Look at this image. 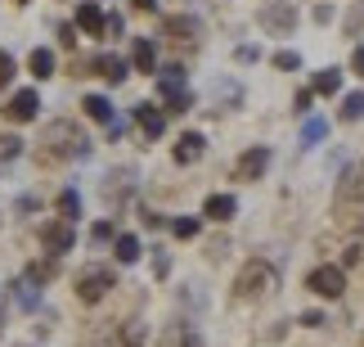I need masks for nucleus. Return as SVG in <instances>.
Returning a JSON list of instances; mask_svg holds the SVG:
<instances>
[{
    "mask_svg": "<svg viewBox=\"0 0 364 347\" xmlns=\"http://www.w3.org/2000/svg\"><path fill=\"white\" fill-rule=\"evenodd\" d=\"M41 162H73V158H86L90 154V140H86V131L77 127V122H50L46 131H41Z\"/></svg>",
    "mask_w": 364,
    "mask_h": 347,
    "instance_id": "f257e3e1",
    "label": "nucleus"
},
{
    "mask_svg": "<svg viewBox=\"0 0 364 347\" xmlns=\"http://www.w3.org/2000/svg\"><path fill=\"white\" fill-rule=\"evenodd\" d=\"M333 217H338V226L364 230V162L360 167H346L342 185H338V199H333Z\"/></svg>",
    "mask_w": 364,
    "mask_h": 347,
    "instance_id": "f03ea898",
    "label": "nucleus"
},
{
    "mask_svg": "<svg viewBox=\"0 0 364 347\" xmlns=\"http://www.w3.org/2000/svg\"><path fill=\"white\" fill-rule=\"evenodd\" d=\"M270 289H279V271L265 257L243 261L239 275H234V302H257V298L270 294Z\"/></svg>",
    "mask_w": 364,
    "mask_h": 347,
    "instance_id": "7ed1b4c3",
    "label": "nucleus"
},
{
    "mask_svg": "<svg viewBox=\"0 0 364 347\" xmlns=\"http://www.w3.org/2000/svg\"><path fill=\"white\" fill-rule=\"evenodd\" d=\"M113 289H117L113 266H86V271L77 275V298H81V302H104Z\"/></svg>",
    "mask_w": 364,
    "mask_h": 347,
    "instance_id": "20e7f679",
    "label": "nucleus"
},
{
    "mask_svg": "<svg viewBox=\"0 0 364 347\" xmlns=\"http://www.w3.org/2000/svg\"><path fill=\"white\" fill-rule=\"evenodd\" d=\"M306 289H311L315 298H342L346 294V271L342 266H315L306 275Z\"/></svg>",
    "mask_w": 364,
    "mask_h": 347,
    "instance_id": "39448f33",
    "label": "nucleus"
},
{
    "mask_svg": "<svg viewBox=\"0 0 364 347\" xmlns=\"http://www.w3.org/2000/svg\"><path fill=\"white\" fill-rule=\"evenodd\" d=\"M270 149L265 145H252V149H243L239 158H234V180H261L265 172H270Z\"/></svg>",
    "mask_w": 364,
    "mask_h": 347,
    "instance_id": "423d86ee",
    "label": "nucleus"
},
{
    "mask_svg": "<svg viewBox=\"0 0 364 347\" xmlns=\"http://www.w3.org/2000/svg\"><path fill=\"white\" fill-rule=\"evenodd\" d=\"M41 244H46V253H50V257H63V253H73V244H77V230H73V221H50V226L41 230Z\"/></svg>",
    "mask_w": 364,
    "mask_h": 347,
    "instance_id": "0eeeda50",
    "label": "nucleus"
},
{
    "mask_svg": "<svg viewBox=\"0 0 364 347\" xmlns=\"http://www.w3.org/2000/svg\"><path fill=\"white\" fill-rule=\"evenodd\" d=\"M162 36H171L176 46H193V41L203 36V23L193 19V14H176V19L162 23Z\"/></svg>",
    "mask_w": 364,
    "mask_h": 347,
    "instance_id": "6e6552de",
    "label": "nucleus"
},
{
    "mask_svg": "<svg viewBox=\"0 0 364 347\" xmlns=\"http://www.w3.org/2000/svg\"><path fill=\"white\" fill-rule=\"evenodd\" d=\"M261 27H265V32L288 36L292 27H297V9H292V5H279V0H274V5H265V9H261Z\"/></svg>",
    "mask_w": 364,
    "mask_h": 347,
    "instance_id": "1a4fd4ad",
    "label": "nucleus"
},
{
    "mask_svg": "<svg viewBox=\"0 0 364 347\" xmlns=\"http://www.w3.org/2000/svg\"><path fill=\"white\" fill-rule=\"evenodd\" d=\"M41 113V95L36 90H14L9 104H5V118L9 122H32Z\"/></svg>",
    "mask_w": 364,
    "mask_h": 347,
    "instance_id": "9d476101",
    "label": "nucleus"
},
{
    "mask_svg": "<svg viewBox=\"0 0 364 347\" xmlns=\"http://www.w3.org/2000/svg\"><path fill=\"white\" fill-rule=\"evenodd\" d=\"M203 154H207V135H203V131H185V135L176 140V149H171V158L180 162V167H189V162H198Z\"/></svg>",
    "mask_w": 364,
    "mask_h": 347,
    "instance_id": "9b49d317",
    "label": "nucleus"
},
{
    "mask_svg": "<svg viewBox=\"0 0 364 347\" xmlns=\"http://www.w3.org/2000/svg\"><path fill=\"white\" fill-rule=\"evenodd\" d=\"M162 347H203V334L193 321H171L162 329Z\"/></svg>",
    "mask_w": 364,
    "mask_h": 347,
    "instance_id": "f8f14e48",
    "label": "nucleus"
},
{
    "mask_svg": "<svg viewBox=\"0 0 364 347\" xmlns=\"http://www.w3.org/2000/svg\"><path fill=\"white\" fill-rule=\"evenodd\" d=\"M131 118L139 122L144 140H158V135L166 131V113H162V108H153V104H135V108H131Z\"/></svg>",
    "mask_w": 364,
    "mask_h": 347,
    "instance_id": "ddd939ff",
    "label": "nucleus"
},
{
    "mask_svg": "<svg viewBox=\"0 0 364 347\" xmlns=\"http://www.w3.org/2000/svg\"><path fill=\"white\" fill-rule=\"evenodd\" d=\"M203 217H207V221H220V226H225V221L239 217V199H234V194H212V199L203 203Z\"/></svg>",
    "mask_w": 364,
    "mask_h": 347,
    "instance_id": "4468645a",
    "label": "nucleus"
},
{
    "mask_svg": "<svg viewBox=\"0 0 364 347\" xmlns=\"http://www.w3.org/2000/svg\"><path fill=\"white\" fill-rule=\"evenodd\" d=\"M104 19H108V14L95 5V0H81V9H77V27H81L86 36H104Z\"/></svg>",
    "mask_w": 364,
    "mask_h": 347,
    "instance_id": "2eb2a0df",
    "label": "nucleus"
},
{
    "mask_svg": "<svg viewBox=\"0 0 364 347\" xmlns=\"http://www.w3.org/2000/svg\"><path fill=\"white\" fill-rule=\"evenodd\" d=\"M131 68L135 73H158V46H153L149 36H139L131 46Z\"/></svg>",
    "mask_w": 364,
    "mask_h": 347,
    "instance_id": "dca6fc26",
    "label": "nucleus"
},
{
    "mask_svg": "<svg viewBox=\"0 0 364 347\" xmlns=\"http://www.w3.org/2000/svg\"><path fill=\"white\" fill-rule=\"evenodd\" d=\"M90 68H95V73H100L104 81H113V86H117V81H126V73H131V63L117 59V54H100V59H95Z\"/></svg>",
    "mask_w": 364,
    "mask_h": 347,
    "instance_id": "f3484780",
    "label": "nucleus"
},
{
    "mask_svg": "<svg viewBox=\"0 0 364 347\" xmlns=\"http://www.w3.org/2000/svg\"><path fill=\"white\" fill-rule=\"evenodd\" d=\"M27 73H32L36 81H50V77H54V50L36 46L32 54H27Z\"/></svg>",
    "mask_w": 364,
    "mask_h": 347,
    "instance_id": "a211bd4d",
    "label": "nucleus"
},
{
    "mask_svg": "<svg viewBox=\"0 0 364 347\" xmlns=\"http://www.w3.org/2000/svg\"><path fill=\"white\" fill-rule=\"evenodd\" d=\"M108 347H144V325H139V321H122L117 334L108 338Z\"/></svg>",
    "mask_w": 364,
    "mask_h": 347,
    "instance_id": "6ab92c4d",
    "label": "nucleus"
},
{
    "mask_svg": "<svg viewBox=\"0 0 364 347\" xmlns=\"http://www.w3.org/2000/svg\"><path fill=\"white\" fill-rule=\"evenodd\" d=\"M311 90H315V95H338V90H342V68H324V73H315Z\"/></svg>",
    "mask_w": 364,
    "mask_h": 347,
    "instance_id": "aec40b11",
    "label": "nucleus"
},
{
    "mask_svg": "<svg viewBox=\"0 0 364 347\" xmlns=\"http://www.w3.org/2000/svg\"><path fill=\"white\" fill-rule=\"evenodd\" d=\"M36 289H41V284H32V280L23 275V280L14 284V302H18L23 311H36V307H41V294H36Z\"/></svg>",
    "mask_w": 364,
    "mask_h": 347,
    "instance_id": "412c9836",
    "label": "nucleus"
},
{
    "mask_svg": "<svg viewBox=\"0 0 364 347\" xmlns=\"http://www.w3.org/2000/svg\"><path fill=\"white\" fill-rule=\"evenodd\" d=\"M113 257L122 261V266L139 261V239H135V234H117V239H113Z\"/></svg>",
    "mask_w": 364,
    "mask_h": 347,
    "instance_id": "4be33fe9",
    "label": "nucleus"
},
{
    "mask_svg": "<svg viewBox=\"0 0 364 347\" xmlns=\"http://www.w3.org/2000/svg\"><path fill=\"white\" fill-rule=\"evenodd\" d=\"M81 108H86V118H95V122H113V104L104 100V95H86V100H81Z\"/></svg>",
    "mask_w": 364,
    "mask_h": 347,
    "instance_id": "5701e85b",
    "label": "nucleus"
},
{
    "mask_svg": "<svg viewBox=\"0 0 364 347\" xmlns=\"http://www.w3.org/2000/svg\"><path fill=\"white\" fill-rule=\"evenodd\" d=\"M77 217H81V194L68 185V190L59 194V221H73V226H77Z\"/></svg>",
    "mask_w": 364,
    "mask_h": 347,
    "instance_id": "b1692460",
    "label": "nucleus"
},
{
    "mask_svg": "<svg viewBox=\"0 0 364 347\" xmlns=\"http://www.w3.org/2000/svg\"><path fill=\"white\" fill-rule=\"evenodd\" d=\"M338 118H342V122H360V118H364V90H351V95H346L342 108H338Z\"/></svg>",
    "mask_w": 364,
    "mask_h": 347,
    "instance_id": "393cba45",
    "label": "nucleus"
},
{
    "mask_svg": "<svg viewBox=\"0 0 364 347\" xmlns=\"http://www.w3.org/2000/svg\"><path fill=\"white\" fill-rule=\"evenodd\" d=\"M324 135H328V122H324V118H311V122L301 127V145H306V149H315L319 140H324Z\"/></svg>",
    "mask_w": 364,
    "mask_h": 347,
    "instance_id": "a878e982",
    "label": "nucleus"
},
{
    "mask_svg": "<svg viewBox=\"0 0 364 347\" xmlns=\"http://www.w3.org/2000/svg\"><path fill=\"white\" fill-rule=\"evenodd\" d=\"M171 230H176V239H193V234L203 230V221H198V217H176Z\"/></svg>",
    "mask_w": 364,
    "mask_h": 347,
    "instance_id": "bb28decb",
    "label": "nucleus"
},
{
    "mask_svg": "<svg viewBox=\"0 0 364 347\" xmlns=\"http://www.w3.org/2000/svg\"><path fill=\"white\" fill-rule=\"evenodd\" d=\"M274 68H279V73H297V68H301V54L297 50H279L274 54Z\"/></svg>",
    "mask_w": 364,
    "mask_h": 347,
    "instance_id": "cd10ccee",
    "label": "nucleus"
},
{
    "mask_svg": "<svg viewBox=\"0 0 364 347\" xmlns=\"http://www.w3.org/2000/svg\"><path fill=\"white\" fill-rule=\"evenodd\" d=\"M108 239H117L113 221H95V226H90V244H108Z\"/></svg>",
    "mask_w": 364,
    "mask_h": 347,
    "instance_id": "c85d7f7f",
    "label": "nucleus"
},
{
    "mask_svg": "<svg viewBox=\"0 0 364 347\" xmlns=\"http://www.w3.org/2000/svg\"><path fill=\"white\" fill-rule=\"evenodd\" d=\"M23 154V140H18V135H0V162H5V158H18Z\"/></svg>",
    "mask_w": 364,
    "mask_h": 347,
    "instance_id": "c756f323",
    "label": "nucleus"
},
{
    "mask_svg": "<svg viewBox=\"0 0 364 347\" xmlns=\"http://www.w3.org/2000/svg\"><path fill=\"white\" fill-rule=\"evenodd\" d=\"M14 73H18V63H14V54L9 50H0V86H9Z\"/></svg>",
    "mask_w": 364,
    "mask_h": 347,
    "instance_id": "7c9ffc66",
    "label": "nucleus"
},
{
    "mask_svg": "<svg viewBox=\"0 0 364 347\" xmlns=\"http://www.w3.org/2000/svg\"><path fill=\"white\" fill-rule=\"evenodd\" d=\"M360 27H364V5H355L346 14V36H360Z\"/></svg>",
    "mask_w": 364,
    "mask_h": 347,
    "instance_id": "2f4dec72",
    "label": "nucleus"
},
{
    "mask_svg": "<svg viewBox=\"0 0 364 347\" xmlns=\"http://www.w3.org/2000/svg\"><path fill=\"white\" fill-rule=\"evenodd\" d=\"M122 32H126L122 14H108V19H104V36H122Z\"/></svg>",
    "mask_w": 364,
    "mask_h": 347,
    "instance_id": "473e14b6",
    "label": "nucleus"
},
{
    "mask_svg": "<svg viewBox=\"0 0 364 347\" xmlns=\"http://www.w3.org/2000/svg\"><path fill=\"white\" fill-rule=\"evenodd\" d=\"M292 104H297V113H306V108L315 104V90H297V100H292Z\"/></svg>",
    "mask_w": 364,
    "mask_h": 347,
    "instance_id": "72a5a7b5",
    "label": "nucleus"
},
{
    "mask_svg": "<svg viewBox=\"0 0 364 347\" xmlns=\"http://www.w3.org/2000/svg\"><path fill=\"white\" fill-rule=\"evenodd\" d=\"M59 41H63V46H77V27L63 23V27H59Z\"/></svg>",
    "mask_w": 364,
    "mask_h": 347,
    "instance_id": "f704fd0d",
    "label": "nucleus"
},
{
    "mask_svg": "<svg viewBox=\"0 0 364 347\" xmlns=\"http://www.w3.org/2000/svg\"><path fill=\"white\" fill-rule=\"evenodd\" d=\"M301 325H306V329H319V325H324V311H306Z\"/></svg>",
    "mask_w": 364,
    "mask_h": 347,
    "instance_id": "c9c22d12",
    "label": "nucleus"
},
{
    "mask_svg": "<svg viewBox=\"0 0 364 347\" xmlns=\"http://www.w3.org/2000/svg\"><path fill=\"white\" fill-rule=\"evenodd\" d=\"M153 271H158L162 280H166V271H171V261H166V253H158V257H153Z\"/></svg>",
    "mask_w": 364,
    "mask_h": 347,
    "instance_id": "e433bc0d",
    "label": "nucleus"
},
{
    "mask_svg": "<svg viewBox=\"0 0 364 347\" xmlns=\"http://www.w3.org/2000/svg\"><path fill=\"white\" fill-rule=\"evenodd\" d=\"M351 73H355V77H364V46L355 50V59H351Z\"/></svg>",
    "mask_w": 364,
    "mask_h": 347,
    "instance_id": "4c0bfd02",
    "label": "nucleus"
},
{
    "mask_svg": "<svg viewBox=\"0 0 364 347\" xmlns=\"http://www.w3.org/2000/svg\"><path fill=\"white\" fill-rule=\"evenodd\" d=\"M153 5H158V0H135V9H153Z\"/></svg>",
    "mask_w": 364,
    "mask_h": 347,
    "instance_id": "58836bf2",
    "label": "nucleus"
},
{
    "mask_svg": "<svg viewBox=\"0 0 364 347\" xmlns=\"http://www.w3.org/2000/svg\"><path fill=\"white\" fill-rule=\"evenodd\" d=\"M0 329H5V321H0Z\"/></svg>",
    "mask_w": 364,
    "mask_h": 347,
    "instance_id": "ea45409f",
    "label": "nucleus"
},
{
    "mask_svg": "<svg viewBox=\"0 0 364 347\" xmlns=\"http://www.w3.org/2000/svg\"><path fill=\"white\" fill-rule=\"evenodd\" d=\"M18 5H27V0H18Z\"/></svg>",
    "mask_w": 364,
    "mask_h": 347,
    "instance_id": "a19ab883",
    "label": "nucleus"
}]
</instances>
